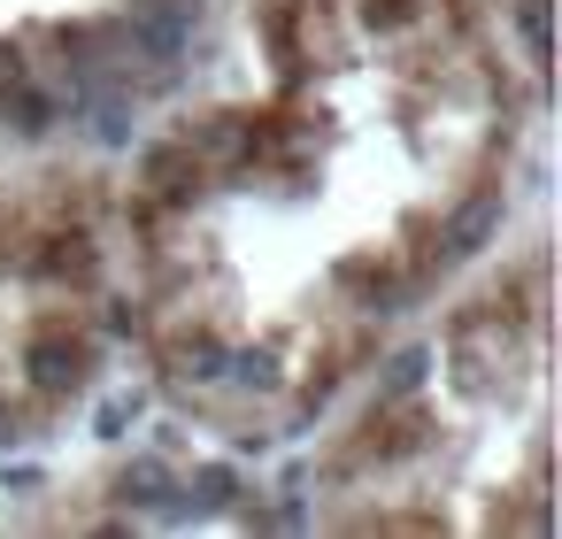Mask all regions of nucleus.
Here are the masks:
<instances>
[{
	"instance_id": "obj_9",
	"label": "nucleus",
	"mask_w": 562,
	"mask_h": 539,
	"mask_svg": "<svg viewBox=\"0 0 562 539\" xmlns=\"http://www.w3.org/2000/svg\"><path fill=\"white\" fill-rule=\"evenodd\" d=\"M362 16H370V24H408V16H416V0H370Z\"/></svg>"
},
{
	"instance_id": "obj_10",
	"label": "nucleus",
	"mask_w": 562,
	"mask_h": 539,
	"mask_svg": "<svg viewBox=\"0 0 562 539\" xmlns=\"http://www.w3.org/2000/svg\"><path fill=\"white\" fill-rule=\"evenodd\" d=\"M9 439H16V416H9V408H0V447H9Z\"/></svg>"
},
{
	"instance_id": "obj_1",
	"label": "nucleus",
	"mask_w": 562,
	"mask_h": 539,
	"mask_svg": "<svg viewBox=\"0 0 562 539\" xmlns=\"http://www.w3.org/2000/svg\"><path fill=\"white\" fill-rule=\"evenodd\" d=\"M139 186H155L162 201H186V193H201V155L186 139H162L139 155Z\"/></svg>"
},
{
	"instance_id": "obj_6",
	"label": "nucleus",
	"mask_w": 562,
	"mask_h": 539,
	"mask_svg": "<svg viewBox=\"0 0 562 539\" xmlns=\"http://www.w3.org/2000/svg\"><path fill=\"white\" fill-rule=\"evenodd\" d=\"M516 32H524L531 63H547V0H516Z\"/></svg>"
},
{
	"instance_id": "obj_7",
	"label": "nucleus",
	"mask_w": 562,
	"mask_h": 539,
	"mask_svg": "<svg viewBox=\"0 0 562 539\" xmlns=\"http://www.w3.org/2000/svg\"><path fill=\"white\" fill-rule=\"evenodd\" d=\"M178 370L186 378H224V347L216 339H193V347H178Z\"/></svg>"
},
{
	"instance_id": "obj_3",
	"label": "nucleus",
	"mask_w": 562,
	"mask_h": 539,
	"mask_svg": "<svg viewBox=\"0 0 562 539\" xmlns=\"http://www.w3.org/2000/svg\"><path fill=\"white\" fill-rule=\"evenodd\" d=\"M493 224H501V193L485 186L470 209H454V224H447V255H477V239H485Z\"/></svg>"
},
{
	"instance_id": "obj_8",
	"label": "nucleus",
	"mask_w": 562,
	"mask_h": 539,
	"mask_svg": "<svg viewBox=\"0 0 562 539\" xmlns=\"http://www.w3.org/2000/svg\"><path fill=\"white\" fill-rule=\"evenodd\" d=\"M124 493H132V501H162V493H170V470H162V462H132Z\"/></svg>"
},
{
	"instance_id": "obj_2",
	"label": "nucleus",
	"mask_w": 562,
	"mask_h": 539,
	"mask_svg": "<svg viewBox=\"0 0 562 539\" xmlns=\"http://www.w3.org/2000/svg\"><path fill=\"white\" fill-rule=\"evenodd\" d=\"M32 370H40V385L78 393V385H86V347H70L63 332H40V339H32Z\"/></svg>"
},
{
	"instance_id": "obj_4",
	"label": "nucleus",
	"mask_w": 562,
	"mask_h": 539,
	"mask_svg": "<svg viewBox=\"0 0 562 539\" xmlns=\"http://www.w3.org/2000/svg\"><path fill=\"white\" fill-rule=\"evenodd\" d=\"M186 501H193V508H224V501H232V470H224V462H209V470H193V485H186Z\"/></svg>"
},
{
	"instance_id": "obj_5",
	"label": "nucleus",
	"mask_w": 562,
	"mask_h": 539,
	"mask_svg": "<svg viewBox=\"0 0 562 539\" xmlns=\"http://www.w3.org/2000/svg\"><path fill=\"white\" fill-rule=\"evenodd\" d=\"M424 370H431V355H424V347L393 355V362H385V393H416V385H424Z\"/></svg>"
}]
</instances>
